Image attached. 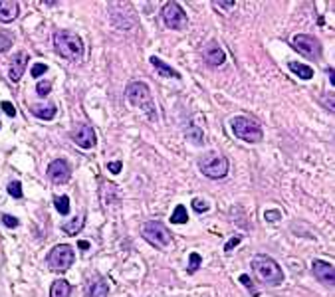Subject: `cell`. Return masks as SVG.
Instances as JSON below:
<instances>
[{
	"instance_id": "1",
	"label": "cell",
	"mask_w": 335,
	"mask_h": 297,
	"mask_svg": "<svg viewBox=\"0 0 335 297\" xmlns=\"http://www.w3.org/2000/svg\"><path fill=\"white\" fill-rule=\"evenodd\" d=\"M54 48L62 58L71 62H77L83 58V42L71 30H58L54 36Z\"/></svg>"
},
{
	"instance_id": "2",
	"label": "cell",
	"mask_w": 335,
	"mask_h": 297,
	"mask_svg": "<svg viewBox=\"0 0 335 297\" xmlns=\"http://www.w3.org/2000/svg\"><path fill=\"white\" fill-rule=\"evenodd\" d=\"M250 265H252L256 277H258L264 285L276 287V285H280V283L284 281V271H282V267L276 264V260H272L270 256H264V254L254 256V260H252Z\"/></svg>"
},
{
	"instance_id": "3",
	"label": "cell",
	"mask_w": 335,
	"mask_h": 297,
	"mask_svg": "<svg viewBox=\"0 0 335 297\" xmlns=\"http://www.w3.org/2000/svg\"><path fill=\"white\" fill-rule=\"evenodd\" d=\"M127 99L131 101L137 109H141L143 113H147L149 117H155V103H153V95L149 91V85L143 81H131L127 85Z\"/></svg>"
},
{
	"instance_id": "4",
	"label": "cell",
	"mask_w": 335,
	"mask_h": 297,
	"mask_svg": "<svg viewBox=\"0 0 335 297\" xmlns=\"http://www.w3.org/2000/svg\"><path fill=\"white\" fill-rule=\"evenodd\" d=\"M230 127L238 139L246 141V143H258L262 141V127L250 119V117H244V115H238L230 121Z\"/></svg>"
},
{
	"instance_id": "5",
	"label": "cell",
	"mask_w": 335,
	"mask_h": 297,
	"mask_svg": "<svg viewBox=\"0 0 335 297\" xmlns=\"http://www.w3.org/2000/svg\"><path fill=\"white\" fill-rule=\"evenodd\" d=\"M143 238L155 248H167L171 240H173L171 232L157 220H149V222L143 224Z\"/></svg>"
},
{
	"instance_id": "6",
	"label": "cell",
	"mask_w": 335,
	"mask_h": 297,
	"mask_svg": "<svg viewBox=\"0 0 335 297\" xmlns=\"http://www.w3.org/2000/svg\"><path fill=\"white\" fill-rule=\"evenodd\" d=\"M202 174H206L208 178H224L226 172H228V161L224 157H216V155H208V157H202L199 161Z\"/></svg>"
},
{
	"instance_id": "7",
	"label": "cell",
	"mask_w": 335,
	"mask_h": 297,
	"mask_svg": "<svg viewBox=\"0 0 335 297\" xmlns=\"http://www.w3.org/2000/svg\"><path fill=\"white\" fill-rule=\"evenodd\" d=\"M292 46L302 54L305 58H311V60H317L321 56V44L313 38V36H307V34H298L294 36L292 40Z\"/></svg>"
},
{
	"instance_id": "8",
	"label": "cell",
	"mask_w": 335,
	"mask_h": 297,
	"mask_svg": "<svg viewBox=\"0 0 335 297\" xmlns=\"http://www.w3.org/2000/svg\"><path fill=\"white\" fill-rule=\"evenodd\" d=\"M163 20L173 30H183V28H187V22H189L187 14H185V10L181 8L179 2H167L163 6Z\"/></svg>"
},
{
	"instance_id": "9",
	"label": "cell",
	"mask_w": 335,
	"mask_h": 297,
	"mask_svg": "<svg viewBox=\"0 0 335 297\" xmlns=\"http://www.w3.org/2000/svg\"><path fill=\"white\" fill-rule=\"evenodd\" d=\"M48 264L54 269H67L69 265L73 264V250L69 246H66V244L64 246H56L50 252V256H48Z\"/></svg>"
},
{
	"instance_id": "10",
	"label": "cell",
	"mask_w": 335,
	"mask_h": 297,
	"mask_svg": "<svg viewBox=\"0 0 335 297\" xmlns=\"http://www.w3.org/2000/svg\"><path fill=\"white\" fill-rule=\"evenodd\" d=\"M71 139H73V143H75L79 149H92V147L96 145V131H94L92 125L81 123L79 127H75Z\"/></svg>"
},
{
	"instance_id": "11",
	"label": "cell",
	"mask_w": 335,
	"mask_h": 297,
	"mask_svg": "<svg viewBox=\"0 0 335 297\" xmlns=\"http://www.w3.org/2000/svg\"><path fill=\"white\" fill-rule=\"evenodd\" d=\"M311 269H313V275L319 279V281H323L325 285H333L335 283V271H333V265L327 264V262H321V260H315L313 264H311Z\"/></svg>"
},
{
	"instance_id": "12",
	"label": "cell",
	"mask_w": 335,
	"mask_h": 297,
	"mask_svg": "<svg viewBox=\"0 0 335 297\" xmlns=\"http://www.w3.org/2000/svg\"><path fill=\"white\" fill-rule=\"evenodd\" d=\"M202 56H204V62L210 64V66H222V64L226 62L224 50H222L218 44H214V42H210V44L202 50Z\"/></svg>"
},
{
	"instance_id": "13",
	"label": "cell",
	"mask_w": 335,
	"mask_h": 297,
	"mask_svg": "<svg viewBox=\"0 0 335 297\" xmlns=\"http://www.w3.org/2000/svg\"><path fill=\"white\" fill-rule=\"evenodd\" d=\"M26 66H28V54H26V52H18V54L12 58V64H10V69H8L10 81H18V79L22 77Z\"/></svg>"
},
{
	"instance_id": "14",
	"label": "cell",
	"mask_w": 335,
	"mask_h": 297,
	"mask_svg": "<svg viewBox=\"0 0 335 297\" xmlns=\"http://www.w3.org/2000/svg\"><path fill=\"white\" fill-rule=\"evenodd\" d=\"M48 176L54 180V182H66L67 178H69V165H67L66 161H62V159H58V161H54V163H50L48 166Z\"/></svg>"
},
{
	"instance_id": "15",
	"label": "cell",
	"mask_w": 335,
	"mask_h": 297,
	"mask_svg": "<svg viewBox=\"0 0 335 297\" xmlns=\"http://www.w3.org/2000/svg\"><path fill=\"white\" fill-rule=\"evenodd\" d=\"M18 10H20L18 2H14V0H0V22L6 24V22L16 20Z\"/></svg>"
},
{
	"instance_id": "16",
	"label": "cell",
	"mask_w": 335,
	"mask_h": 297,
	"mask_svg": "<svg viewBox=\"0 0 335 297\" xmlns=\"http://www.w3.org/2000/svg\"><path fill=\"white\" fill-rule=\"evenodd\" d=\"M109 293V285L105 279L94 277L88 281V297H107Z\"/></svg>"
},
{
	"instance_id": "17",
	"label": "cell",
	"mask_w": 335,
	"mask_h": 297,
	"mask_svg": "<svg viewBox=\"0 0 335 297\" xmlns=\"http://www.w3.org/2000/svg\"><path fill=\"white\" fill-rule=\"evenodd\" d=\"M32 113L36 117L48 121L56 115V105L54 103H38V105H32Z\"/></svg>"
},
{
	"instance_id": "18",
	"label": "cell",
	"mask_w": 335,
	"mask_h": 297,
	"mask_svg": "<svg viewBox=\"0 0 335 297\" xmlns=\"http://www.w3.org/2000/svg\"><path fill=\"white\" fill-rule=\"evenodd\" d=\"M151 64H153V67H155L161 75H165V77H181L177 69H173L171 66H167V64H165L163 60H159L157 56H151Z\"/></svg>"
},
{
	"instance_id": "19",
	"label": "cell",
	"mask_w": 335,
	"mask_h": 297,
	"mask_svg": "<svg viewBox=\"0 0 335 297\" xmlns=\"http://www.w3.org/2000/svg\"><path fill=\"white\" fill-rule=\"evenodd\" d=\"M69 291H71V285L67 283L66 279H56L52 283L50 297H69Z\"/></svg>"
},
{
	"instance_id": "20",
	"label": "cell",
	"mask_w": 335,
	"mask_h": 297,
	"mask_svg": "<svg viewBox=\"0 0 335 297\" xmlns=\"http://www.w3.org/2000/svg\"><path fill=\"white\" fill-rule=\"evenodd\" d=\"M288 67H290V69H292V71H294L300 79H305V81H307V79H311V77H313V69H311L309 66H305V64H300V62H290Z\"/></svg>"
},
{
	"instance_id": "21",
	"label": "cell",
	"mask_w": 335,
	"mask_h": 297,
	"mask_svg": "<svg viewBox=\"0 0 335 297\" xmlns=\"http://www.w3.org/2000/svg\"><path fill=\"white\" fill-rule=\"evenodd\" d=\"M81 226H83V216H77V218H73L71 222H66V224H62V230L69 234V236H75L77 232L81 230Z\"/></svg>"
},
{
	"instance_id": "22",
	"label": "cell",
	"mask_w": 335,
	"mask_h": 297,
	"mask_svg": "<svg viewBox=\"0 0 335 297\" xmlns=\"http://www.w3.org/2000/svg\"><path fill=\"white\" fill-rule=\"evenodd\" d=\"M187 220H189V214H187V208H185L183 204H179V206L175 208L173 216H171V222H173V224H187Z\"/></svg>"
},
{
	"instance_id": "23",
	"label": "cell",
	"mask_w": 335,
	"mask_h": 297,
	"mask_svg": "<svg viewBox=\"0 0 335 297\" xmlns=\"http://www.w3.org/2000/svg\"><path fill=\"white\" fill-rule=\"evenodd\" d=\"M54 206H56V210L62 216H66L67 212H69V200H67V196H56L54 198Z\"/></svg>"
},
{
	"instance_id": "24",
	"label": "cell",
	"mask_w": 335,
	"mask_h": 297,
	"mask_svg": "<svg viewBox=\"0 0 335 297\" xmlns=\"http://www.w3.org/2000/svg\"><path fill=\"white\" fill-rule=\"evenodd\" d=\"M187 137H189V141H193L195 145H202L204 141H202V131L199 127H195V125H191V129H187Z\"/></svg>"
},
{
	"instance_id": "25",
	"label": "cell",
	"mask_w": 335,
	"mask_h": 297,
	"mask_svg": "<svg viewBox=\"0 0 335 297\" xmlns=\"http://www.w3.org/2000/svg\"><path fill=\"white\" fill-rule=\"evenodd\" d=\"M8 194L12 198H22V184H20L18 180L10 182V184H8Z\"/></svg>"
},
{
	"instance_id": "26",
	"label": "cell",
	"mask_w": 335,
	"mask_h": 297,
	"mask_svg": "<svg viewBox=\"0 0 335 297\" xmlns=\"http://www.w3.org/2000/svg\"><path fill=\"white\" fill-rule=\"evenodd\" d=\"M50 89H52L50 81H40V83L36 85V91H38V95H40V97H48Z\"/></svg>"
},
{
	"instance_id": "27",
	"label": "cell",
	"mask_w": 335,
	"mask_h": 297,
	"mask_svg": "<svg viewBox=\"0 0 335 297\" xmlns=\"http://www.w3.org/2000/svg\"><path fill=\"white\" fill-rule=\"evenodd\" d=\"M212 4H214L216 8H220V10H232L236 6L234 0H222V2H220V0H214Z\"/></svg>"
},
{
	"instance_id": "28",
	"label": "cell",
	"mask_w": 335,
	"mask_h": 297,
	"mask_svg": "<svg viewBox=\"0 0 335 297\" xmlns=\"http://www.w3.org/2000/svg\"><path fill=\"white\" fill-rule=\"evenodd\" d=\"M199 265H201V256H199V254H191V260H189V271H191V273L197 271Z\"/></svg>"
},
{
	"instance_id": "29",
	"label": "cell",
	"mask_w": 335,
	"mask_h": 297,
	"mask_svg": "<svg viewBox=\"0 0 335 297\" xmlns=\"http://www.w3.org/2000/svg\"><path fill=\"white\" fill-rule=\"evenodd\" d=\"M0 107H2V111H4L8 117H14V115H16V109H14V105H12L10 101H2Z\"/></svg>"
},
{
	"instance_id": "30",
	"label": "cell",
	"mask_w": 335,
	"mask_h": 297,
	"mask_svg": "<svg viewBox=\"0 0 335 297\" xmlns=\"http://www.w3.org/2000/svg\"><path fill=\"white\" fill-rule=\"evenodd\" d=\"M0 218H2V222H4L8 228H16V226H18V218H14V216H10V214H2Z\"/></svg>"
},
{
	"instance_id": "31",
	"label": "cell",
	"mask_w": 335,
	"mask_h": 297,
	"mask_svg": "<svg viewBox=\"0 0 335 297\" xmlns=\"http://www.w3.org/2000/svg\"><path fill=\"white\" fill-rule=\"evenodd\" d=\"M193 208H195L197 212H206V210H208V202H204L201 198H195V200H193Z\"/></svg>"
},
{
	"instance_id": "32",
	"label": "cell",
	"mask_w": 335,
	"mask_h": 297,
	"mask_svg": "<svg viewBox=\"0 0 335 297\" xmlns=\"http://www.w3.org/2000/svg\"><path fill=\"white\" fill-rule=\"evenodd\" d=\"M10 46H12V40H10V36H6V34H0V52H6Z\"/></svg>"
},
{
	"instance_id": "33",
	"label": "cell",
	"mask_w": 335,
	"mask_h": 297,
	"mask_svg": "<svg viewBox=\"0 0 335 297\" xmlns=\"http://www.w3.org/2000/svg\"><path fill=\"white\" fill-rule=\"evenodd\" d=\"M48 71V66H44V64H36L32 67V75L34 77H38V75H42V73H46Z\"/></svg>"
},
{
	"instance_id": "34",
	"label": "cell",
	"mask_w": 335,
	"mask_h": 297,
	"mask_svg": "<svg viewBox=\"0 0 335 297\" xmlns=\"http://www.w3.org/2000/svg\"><path fill=\"white\" fill-rule=\"evenodd\" d=\"M121 161H115V163H109V165H107V168H109V170H111V172H113V174H119V172H121Z\"/></svg>"
},
{
	"instance_id": "35",
	"label": "cell",
	"mask_w": 335,
	"mask_h": 297,
	"mask_svg": "<svg viewBox=\"0 0 335 297\" xmlns=\"http://www.w3.org/2000/svg\"><path fill=\"white\" fill-rule=\"evenodd\" d=\"M266 220H268V222H278V220H280V212H278V210H272V212H266Z\"/></svg>"
},
{
	"instance_id": "36",
	"label": "cell",
	"mask_w": 335,
	"mask_h": 297,
	"mask_svg": "<svg viewBox=\"0 0 335 297\" xmlns=\"http://www.w3.org/2000/svg\"><path fill=\"white\" fill-rule=\"evenodd\" d=\"M240 281H242V285H246L250 291H254V287H252V281H250V277H248V275H240Z\"/></svg>"
},
{
	"instance_id": "37",
	"label": "cell",
	"mask_w": 335,
	"mask_h": 297,
	"mask_svg": "<svg viewBox=\"0 0 335 297\" xmlns=\"http://www.w3.org/2000/svg\"><path fill=\"white\" fill-rule=\"evenodd\" d=\"M238 242H240V236H236V238H232V240H230V242L226 244V248H224V250H226V252H230V250L234 248V246H236V244H238Z\"/></svg>"
},
{
	"instance_id": "38",
	"label": "cell",
	"mask_w": 335,
	"mask_h": 297,
	"mask_svg": "<svg viewBox=\"0 0 335 297\" xmlns=\"http://www.w3.org/2000/svg\"><path fill=\"white\" fill-rule=\"evenodd\" d=\"M327 75H329V81H331V83H335V73H333V69H327Z\"/></svg>"
},
{
	"instance_id": "39",
	"label": "cell",
	"mask_w": 335,
	"mask_h": 297,
	"mask_svg": "<svg viewBox=\"0 0 335 297\" xmlns=\"http://www.w3.org/2000/svg\"><path fill=\"white\" fill-rule=\"evenodd\" d=\"M79 248H83V250H86V248H90V244H88V242H79Z\"/></svg>"
}]
</instances>
